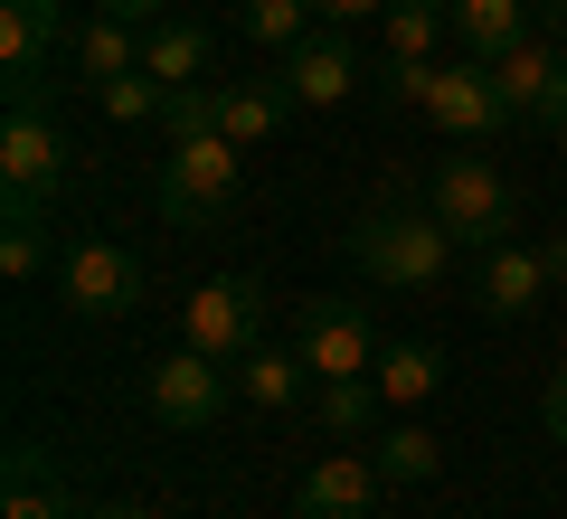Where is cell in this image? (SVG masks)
I'll use <instances>...</instances> for the list:
<instances>
[{
    "label": "cell",
    "mask_w": 567,
    "mask_h": 519,
    "mask_svg": "<svg viewBox=\"0 0 567 519\" xmlns=\"http://www.w3.org/2000/svg\"><path fill=\"white\" fill-rule=\"evenodd\" d=\"M379 378H322V425L331 435H369V416H379Z\"/></svg>",
    "instance_id": "cell-26"
},
{
    "label": "cell",
    "mask_w": 567,
    "mask_h": 519,
    "mask_svg": "<svg viewBox=\"0 0 567 519\" xmlns=\"http://www.w3.org/2000/svg\"><path fill=\"white\" fill-rule=\"evenodd\" d=\"M435 29H454V0H388L379 10V48L388 58H435Z\"/></svg>",
    "instance_id": "cell-22"
},
{
    "label": "cell",
    "mask_w": 567,
    "mask_h": 519,
    "mask_svg": "<svg viewBox=\"0 0 567 519\" xmlns=\"http://www.w3.org/2000/svg\"><path fill=\"white\" fill-rule=\"evenodd\" d=\"M142 406H152V416H162L171 435H199V425H218L227 406H237V369L181 340L171 360H152V369H142Z\"/></svg>",
    "instance_id": "cell-5"
},
{
    "label": "cell",
    "mask_w": 567,
    "mask_h": 519,
    "mask_svg": "<svg viewBox=\"0 0 567 519\" xmlns=\"http://www.w3.org/2000/svg\"><path fill=\"white\" fill-rule=\"evenodd\" d=\"M0 519H85V510L66 500V481H48L39 444H20V454H10V500H0Z\"/></svg>",
    "instance_id": "cell-21"
},
{
    "label": "cell",
    "mask_w": 567,
    "mask_h": 519,
    "mask_svg": "<svg viewBox=\"0 0 567 519\" xmlns=\"http://www.w3.org/2000/svg\"><path fill=\"white\" fill-rule=\"evenodd\" d=\"M539 425L567 444V378H548V397H539Z\"/></svg>",
    "instance_id": "cell-30"
},
{
    "label": "cell",
    "mask_w": 567,
    "mask_h": 519,
    "mask_svg": "<svg viewBox=\"0 0 567 519\" xmlns=\"http://www.w3.org/2000/svg\"><path fill=\"white\" fill-rule=\"evenodd\" d=\"M312 0H246V39H265V48H303L312 39Z\"/></svg>",
    "instance_id": "cell-25"
},
{
    "label": "cell",
    "mask_w": 567,
    "mask_h": 519,
    "mask_svg": "<svg viewBox=\"0 0 567 519\" xmlns=\"http://www.w3.org/2000/svg\"><path fill=\"white\" fill-rule=\"evenodd\" d=\"M142 66V29L114 20V10H95V20H76V39H66V76L58 85H85V95H104L114 76H133Z\"/></svg>",
    "instance_id": "cell-13"
},
{
    "label": "cell",
    "mask_w": 567,
    "mask_h": 519,
    "mask_svg": "<svg viewBox=\"0 0 567 519\" xmlns=\"http://www.w3.org/2000/svg\"><path fill=\"white\" fill-rule=\"evenodd\" d=\"M539 0H454V48H464V58H511V48L520 39H539Z\"/></svg>",
    "instance_id": "cell-15"
},
{
    "label": "cell",
    "mask_w": 567,
    "mask_h": 519,
    "mask_svg": "<svg viewBox=\"0 0 567 519\" xmlns=\"http://www.w3.org/2000/svg\"><path fill=\"white\" fill-rule=\"evenodd\" d=\"M66 39H76V20H66L58 0H0V66H10V76L66 66Z\"/></svg>",
    "instance_id": "cell-12"
},
{
    "label": "cell",
    "mask_w": 567,
    "mask_h": 519,
    "mask_svg": "<svg viewBox=\"0 0 567 519\" xmlns=\"http://www.w3.org/2000/svg\"><path fill=\"white\" fill-rule=\"evenodd\" d=\"M369 463H379L388 481H425L435 473V435H425V425H388V435L369 444Z\"/></svg>",
    "instance_id": "cell-24"
},
{
    "label": "cell",
    "mask_w": 567,
    "mask_h": 519,
    "mask_svg": "<svg viewBox=\"0 0 567 519\" xmlns=\"http://www.w3.org/2000/svg\"><path fill=\"white\" fill-rule=\"evenodd\" d=\"M388 491V473L369 454H322L303 473V491H293V519H369Z\"/></svg>",
    "instance_id": "cell-11"
},
{
    "label": "cell",
    "mask_w": 567,
    "mask_h": 519,
    "mask_svg": "<svg viewBox=\"0 0 567 519\" xmlns=\"http://www.w3.org/2000/svg\"><path fill=\"white\" fill-rule=\"evenodd\" d=\"M58 293H66V312H76V321H114V312H133V302H142V256H133V246H114V237H76V246H66V264H58Z\"/></svg>",
    "instance_id": "cell-9"
},
{
    "label": "cell",
    "mask_w": 567,
    "mask_h": 519,
    "mask_svg": "<svg viewBox=\"0 0 567 519\" xmlns=\"http://www.w3.org/2000/svg\"><path fill=\"white\" fill-rule=\"evenodd\" d=\"M416 114H435L454 142H492V133H511V104H502V85H492L483 58H435V66H425Z\"/></svg>",
    "instance_id": "cell-8"
},
{
    "label": "cell",
    "mask_w": 567,
    "mask_h": 519,
    "mask_svg": "<svg viewBox=\"0 0 567 519\" xmlns=\"http://www.w3.org/2000/svg\"><path fill=\"white\" fill-rule=\"evenodd\" d=\"M162 218L171 227H208V218H227L237 208V142L227 133H189V142H171L162 152Z\"/></svg>",
    "instance_id": "cell-4"
},
{
    "label": "cell",
    "mask_w": 567,
    "mask_h": 519,
    "mask_svg": "<svg viewBox=\"0 0 567 519\" xmlns=\"http://www.w3.org/2000/svg\"><path fill=\"white\" fill-rule=\"evenodd\" d=\"M85 519H152V510H85Z\"/></svg>",
    "instance_id": "cell-32"
},
{
    "label": "cell",
    "mask_w": 567,
    "mask_h": 519,
    "mask_svg": "<svg viewBox=\"0 0 567 519\" xmlns=\"http://www.w3.org/2000/svg\"><path fill=\"white\" fill-rule=\"evenodd\" d=\"M95 10H114V20H133V29H152V20H171V0H95Z\"/></svg>",
    "instance_id": "cell-29"
},
{
    "label": "cell",
    "mask_w": 567,
    "mask_h": 519,
    "mask_svg": "<svg viewBox=\"0 0 567 519\" xmlns=\"http://www.w3.org/2000/svg\"><path fill=\"white\" fill-rule=\"evenodd\" d=\"M303 378H312L303 350H246V360H237V406L293 416V406H303Z\"/></svg>",
    "instance_id": "cell-18"
},
{
    "label": "cell",
    "mask_w": 567,
    "mask_h": 519,
    "mask_svg": "<svg viewBox=\"0 0 567 519\" xmlns=\"http://www.w3.org/2000/svg\"><path fill=\"white\" fill-rule=\"evenodd\" d=\"M350 264H360L369 283H388V293H425V283L454 264V237H445L435 208L388 199V208H369V218L350 227Z\"/></svg>",
    "instance_id": "cell-2"
},
{
    "label": "cell",
    "mask_w": 567,
    "mask_h": 519,
    "mask_svg": "<svg viewBox=\"0 0 567 519\" xmlns=\"http://www.w3.org/2000/svg\"><path fill=\"white\" fill-rule=\"evenodd\" d=\"M425 208H435V218H445V237H454V246H473V256L511 246V227H520V199H511V180L492 170L483 152H445V160H435Z\"/></svg>",
    "instance_id": "cell-3"
},
{
    "label": "cell",
    "mask_w": 567,
    "mask_h": 519,
    "mask_svg": "<svg viewBox=\"0 0 567 519\" xmlns=\"http://www.w3.org/2000/svg\"><path fill=\"white\" fill-rule=\"evenodd\" d=\"M142 76H162V85H208V29L199 20H152L142 29Z\"/></svg>",
    "instance_id": "cell-19"
},
{
    "label": "cell",
    "mask_w": 567,
    "mask_h": 519,
    "mask_svg": "<svg viewBox=\"0 0 567 519\" xmlns=\"http://www.w3.org/2000/svg\"><path fill=\"white\" fill-rule=\"evenodd\" d=\"M76 142H66V123L48 114V76H10V123H0V199L10 208H48L66 189V170H76Z\"/></svg>",
    "instance_id": "cell-1"
},
{
    "label": "cell",
    "mask_w": 567,
    "mask_h": 519,
    "mask_svg": "<svg viewBox=\"0 0 567 519\" xmlns=\"http://www.w3.org/2000/svg\"><path fill=\"white\" fill-rule=\"evenodd\" d=\"M293 350L312 360V378H369V369H379L369 302H350V293H312L303 312H293Z\"/></svg>",
    "instance_id": "cell-7"
},
{
    "label": "cell",
    "mask_w": 567,
    "mask_h": 519,
    "mask_svg": "<svg viewBox=\"0 0 567 519\" xmlns=\"http://www.w3.org/2000/svg\"><path fill=\"white\" fill-rule=\"evenodd\" d=\"M284 76H218V133L237 142V152H256V142H275L284 123Z\"/></svg>",
    "instance_id": "cell-17"
},
{
    "label": "cell",
    "mask_w": 567,
    "mask_h": 519,
    "mask_svg": "<svg viewBox=\"0 0 567 519\" xmlns=\"http://www.w3.org/2000/svg\"><path fill=\"white\" fill-rule=\"evenodd\" d=\"M312 10H322V29H350V20H379L388 0H312Z\"/></svg>",
    "instance_id": "cell-28"
},
{
    "label": "cell",
    "mask_w": 567,
    "mask_h": 519,
    "mask_svg": "<svg viewBox=\"0 0 567 519\" xmlns=\"http://www.w3.org/2000/svg\"><path fill=\"white\" fill-rule=\"evenodd\" d=\"M360 85V58H350L341 29H312L303 48H284V95L293 104H341Z\"/></svg>",
    "instance_id": "cell-14"
},
{
    "label": "cell",
    "mask_w": 567,
    "mask_h": 519,
    "mask_svg": "<svg viewBox=\"0 0 567 519\" xmlns=\"http://www.w3.org/2000/svg\"><path fill=\"white\" fill-rule=\"evenodd\" d=\"M492 85H502L511 123H548V133H567V48L558 39H520L511 58H492Z\"/></svg>",
    "instance_id": "cell-10"
},
{
    "label": "cell",
    "mask_w": 567,
    "mask_h": 519,
    "mask_svg": "<svg viewBox=\"0 0 567 519\" xmlns=\"http://www.w3.org/2000/svg\"><path fill=\"white\" fill-rule=\"evenodd\" d=\"M369 378H379V397H388V406H425L435 387H445V350H425V340H388Z\"/></svg>",
    "instance_id": "cell-20"
},
{
    "label": "cell",
    "mask_w": 567,
    "mask_h": 519,
    "mask_svg": "<svg viewBox=\"0 0 567 519\" xmlns=\"http://www.w3.org/2000/svg\"><path fill=\"white\" fill-rule=\"evenodd\" d=\"M0 274L10 283L48 274V208H10V218H0Z\"/></svg>",
    "instance_id": "cell-23"
},
{
    "label": "cell",
    "mask_w": 567,
    "mask_h": 519,
    "mask_svg": "<svg viewBox=\"0 0 567 519\" xmlns=\"http://www.w3.org/2000/svg\"><path fill=\"white\" fill-rule=\"evenodd\" d=\"M539 264H548V283H558V293H567V227H558V237L539 246Z\"/></svg>",
    "instance_id": "cell-31"
},
{
    "label": "cell",
    "mask_w": 567,
    "mask_h": 519,
    "mask_svg": "<svg viewBox=\"0 0 567 519\" xmlns=\"http://www.w3.org/2000/svg\"><path fill=\"white\" fill-rule=\"evenodd\" d=\"M539 293H558L548 264H539V246H492V256H483V312L492 321H529Z\"/></svg>",
    "instance_id": "cell-16"
},
{
    "label": "cell",
    "mask_w": 567,
    "mask_h": 519,
    "mask_svg": "<svg viewBox=\"0 0 567 519\" xmlns=\"http://www.w3.org/2000/svg\"><path fill=\"white\" fill-rule=\"evenodd\" d=\"M181 340L237 369L246 350H265V283H256V274H218V283H199V293L181 302Z\"/></svg>",
    "instance_id": "cell-6"
},
{
    "label": "cell",
    "mask_w": 567,
    "mask_h": 519,
    "mask_svg": "<svg viewBox=\"0 0 567 519\" xmlns=\"http://www.w3.org/2000/svg\"><path fill=\"white\" fill-rule=\"evenodd\" d=\"M162 104H171V85H162V76H142V66L104 85V114H114V123H162Z\"/></svg>",
    "instance_id": "cell-27"
}]
</instances>
